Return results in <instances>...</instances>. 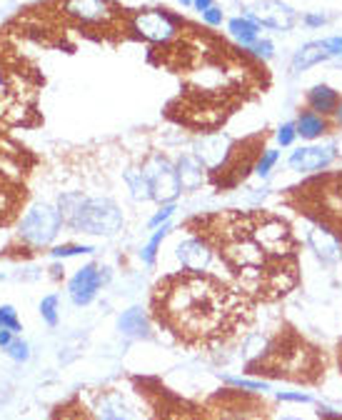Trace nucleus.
<instances>
[{"label":"nucleus","mask_w":342,"mask_h":420,"mask_svg":"<svg viewBox=\"0 0 342 420\" xmlns=\"http://www.w3.org/2000/svg\"><path fill=\"white\" fill-rule=\"evenodd\" d=\"M280 420H300V418H290V415H287V418H280Z\"/></svg>","instance_id":"nucleus-44"},{"label":"nucleus","mask_w":342,"mask_h":420,"mask_svg":"<svg viewBox=\"0 0 342 420\" xmlns=\"http://www.w3.org/2000/svg\"><path fill=\"white\" fill-rule=\"evenodd\" d=\"M250 16L255 18L257 23H262V26L272 28V31H280V33L290 31L297 21L295 11H292L290 6H285V3H280V0H260L250 11Z\"/></svg>","instance_id":"nucleus-10"},{"label":"nucleus","mask_w":342,"mask_h":420,"mask_svg":"<svg viewBox=\"0 0 342 420\" xmlns=\"http://www.w3.org/2000/svg\"><path fill=\"white\" fill-rule=\"evenodd\" d=\"M252 53H255L257 58H262V61H267V58H272V43L270 41H257L255 46L250 48Z\"/></svg>","instance_id":"nucleus-31"},{"label":"nucleus","mask_w":342,"mask_h":420,"mask_svg":"<svg viewBox=\"0 0 342 420\" xmlns=\"http://www.w3.org/2000/svg\"><path fill=\"white\" fill-rule=\"evenodd\" d=\"M295 135H297L295 123H285L280 130H277V140H280V145H290L292 140H295Z\"/></svg>","instance_id":"nucleus-29"},{"label":"nucleus","mask_w":342,"mask_h":420,"mask_svg":"<svg viewBox=\"0 0 342 420\" xmlns=\"http://www.w3.org/2000/svg\"><path fill=\"white\" fill-rule=\"evenodd\" d=\"M168 233H170V226L165 223L163 228H158V231H155V236L148 241V246H145L143 251H140V258H143L145 266H153V263H155V256H158V248L163 246V241L168 238Z\"/></svg>","instance_id":"nucleus-21"},{"label":"nucleus","mask_w":342,"mask_h":420,"mask_svg":"<svg viewBox=\"0 0 342 420\" xmlns=\"http://www.w3.org/2000/svg\"><path fill=\"white\" fill-rule=\"evenodd\" d=\"M128 183H130V190H133V198L135 200H153V198H150L148 178H145L143 170H130V173H128Z\"/></svg>","instance_id":"nucleus-22"},{"label":"nucleus","mask_w":342,"mask_h":420,"mask_svg":"<svg viewBox=\"0 0 342 420\" xmlns=\"http://www.w3.org/2000/svg\"><path fill=\"white\" fill-rule=\"evenodd\" d=\"M107 278H110L107 268H97V266H92V263L82 266L80 271L70 278V283H68L70 300L80 308L87 305V303H92L97 295V290H100V285L102 283H107Z\"/></svg>","instance_id":"nucleus-7"},{"label":"nucleus","mask_w":342,"mask_h":420,"mask_svg":"<svg viewBox=\"0 0 342 420\" xmlns=\"http://www.w3.org/2000/svg\"><path fill=\"white\" fill-rule=\"evenodd\" d=\"M82 253H92L90 246H58L50 251L53 258H73V256H82Z\"/></svg>","instance_id":"nucleus-27"},{"label":"nucleus","mask_w":342,"mask_h":420,"mask_svg":"<svg viewBox=\"0 0 342 420\" xmlns=\"http://www.w3.org/2000/svg\"><path fill=\"white\" fill-rule=\"evenodd\" d=\"M63 216L60 208H53L48 203H38L28 210L23 216L18 233H21V241L31 248H46L55 241V236L63 228Z\"/></svg>","instance_id":"nucleus-5"},{"label":"nucleus","mask_w":342,"mask_h":420,"mask_svg":"<svg viewBox=\"0 0 342 420\" xmlns=\"http://www.w3.org/2000/svg\"><path fill=\"white\" fill-rule=\"evenodd\" d=\"M63 11L85 26H102L115 18V8L110 6V0H65Z\"/></svg>","instance_id":"nucleus-9"},{"label":"nucleus","mask_w":342,"mask_h":420,"mask_svg":"<svg viewBox=\"0 0 342 420\" xmlns=\"http://www.w3.org/2000/svg\"><path fill=\"white\" fill-rule=\"evenodd\" d=\"M13 335H16V333H11V330H0V348L6 350L8 345H11L13 340H16V338H13Z\"/></svg>","instance_id":"nucleus-35"},{"label":"nucleus","mask_w":342,"mask_h":420,"mask_svg":"<svg viewBox=\"0 0 342 420\" xmlns=\"http://www.w3.org/2000/svg\"><path fill=\"white\" fill-rule=\"evenodd\" d=\"M252 373H265L272 378L295 380V383H315L325 370V360L320 358L317 348L307 345L300 335L285 333L275 343L265 345L260 358L250 363Z\"/></svg>","instance_id":"nucleus-2"},{"label":"nucleus","mask_w":342,"mask_h":420,"mask_svg":"<svg viewBox=\"0 0 342 420\" xmlns=\"http://www.w3.org/2000/svg\"><path fill=\"white\" fill-rule=\"evenodd\" d=\"M228 383L233 388H242V390H267V383L262 380H247V378H228Z\"/></svg>","instance_id":"nucleus-28"},{"label":"nucleus","mask_w":342,"mask_h":420,"mask_svg":"<svg viewBox=\"0 0 342 420\" xmlns=\"http://www.w3.org/2000/svg\"><path fill=\"white\" fill-rule=\"evenodd\" d=\"M320 418H325V420H342V415L340 413H332L330 408H322L320 410Z\"/></svg>","instance_id":"nucleus-37"},{"label":"nucleus","mask_w":342,"mask_h":420,"mask_svg":"<svg viewBox=\"0 0 342 420\" xmlns=\"http://www.w3.org/2000/svg\"><path fill=\"white\" fill-rule=\"evenodd\" d=\"M145 178L150 185V198L158 200V203H173L178 198L180 188V178L178 170L173 163H168L165 158H153L148 160V165L143 168Z\"/></svg>","instance_id":"nucleus-6"},{"label":"nucleus","mask_w":342,"mask_h":420,"mask_svg":"<svg viewBox=\"0 0 342 420\" xmlns=\"http://www.w3.org/2000/svg\"><path fill=\"white\" fill-rule=\"evenodd\" d=\"M307 243L322 263H335L340 258V241L327 226H315L307 231Z\"/></svg>","instance_id":"nucleus-14"},{"label":"nucleus","mask_w":342,"mask_h":420,"mask_svg":"<svg viewBox=\"0 0 342 420\" xmlns=\"http://www.w3.org/2000/svg\"><path fill=\"white\" fill-rule=\"evenodd\" d=\"M307 105H310L312 113L330 115V113H335L337 105H340V95H337L330 85H315L307 93Z\"/></svg>","instance_id":"nucleus-17"},{"label":"nucleus","mask_w":342,"mask_h":420,"mask_svg":"<svg viewBox=\"0 0 342 420\" xmlns=\"http://www.w3.org/2000/svg\"><path fill=\"white\" fill-rule=\"evenodd\" d=\"M6 95V78H3V70H0V100Z\"/></svg>","instance_id":"nucleus-39"},{"label":"nucleus","mask_w":342,"mask_h":420,"mask_svg":"<svg viewBox=\"0 0 342 420\" xmlns=\"http://www.w3.org/2000/svg\"><path fill=\"white\" fill-rule=\"evenodd\" d=\"M335 115H337V123H340V125H342V103H340V105H337V110H335Z\"/></svg>","instance_id":"nucleus-41"},{"label":"nucleus","mask_w":342,"mask_h":420,"mask_svg":"<svg viewBox=\"0 0 342 420\" xmlns=\"http://www.w3.org/2000/svg\"><path fill=\"white\" fill-rule=\"evenodd\" d=\"M203 18H205V23H208V26H220V23H223V11H220L218 6H213V8H208V11L203 13Z\"/></svg>","instance_id":"nucleus-32"},{"label":"nucleus","mask_w":342,"mask_h":420,"mask_svg":"<svg viewBox=\"0 0 342 420\" xmlns=\"http://www.w3.org/2000/svg\"><path fill=\"white\" fill-rule=\"evenodd\" d=\"M118 325H120V330H123V335H128V338H148L150 323H148V315L143 313V308H130V310H125L123 315H120Z\"/></svg>","instance_id":"nucleus-18"},{"label":"nucleus","mask_w":342,"mask_h":420,"mask_svg":"<svg viewBox=\"0 0 342 420\" xmlns=\"http://www.w3.org/2000/svg\"><path fill=\"white\" fill-rule=\"evenodd\" d=\"M133 31L150 43H168L175 36V21L163 11H143L133 18Z\"/></svg>","instance_id":"nucleus-8"},{"label":"nucleus","mask_w":342,"mask_h":420,"mask_svg":"<svg viewBox=\"0 0 342 420\" xmlns=\"http://www.w3.org/2000/svg\"><path fill=\"white\" fill-rule=\"evenodd\" d=\"M6 353H8V358H13L16 363H26V360L31 358V345H28L26 340L16 338V340H13V343L6 348Z\"/></svg>","instance_id":"nucleus-25"},{"label":"nucleus","mask_w":342,"mask_h":420,"mask_svg":"<svg viewBox=\"0 0 342 420\" xmlns=\"http://www.w3.org/2000/svg\"><path fill=\"white\" fill-rule=\"evenodd\" d=\"M330 58V51H327L325 41H315V43H307L302 46L300 51L292 56V73H302L307 68L317 65V63L327 61Z\"/></svg>","instance_id":"nucleus-16"},{"label":"nucleus","mask_w":342,"mask_h":420,"mask_svg":"<svg viewBox=\"0 0 342 420\" xmlns=\"http://www.w3.org/2000/svg\"><path fill=\"white\" fill-rule=\"evenodd\" d=\"M95 415L97 420H143V415L118 393H102L95 403Z\"/></svg>","instance_id":"nucleus-13"},{"label":"nucleus","mask_w":342,"mask_h":420,"mask_svg":"<svg viewBox=\"0 0 342 420\" xmlns=\"http://www.w3.org/2000/svg\"><path fill=\"white\" fill-rule=\"evenodd\" d=\"M0 330H11V333H21L23 325L18 320V310L13 305H0Z\"/></svg>","instance_id":"nucleus-23"},{"label":"nucleus","mask_w":342,"mask_h":420,"mask_svg":"<svg viewBox=\"0 0 342 420\" xmlns=\"http://www.w3.org/2000/svg\"><path fill=\"white\" fill-rule=\"evenodd\" d=\"M180 178V188L183 190H195L203 185L205 180V163L200 158H193V155H183L175 165Z\"/></svg>","instance_id":"nucleus-15"},{"label":"nucleus","mask_w":342,"mask_h":420,"mask_svg":"<svg viewBox=\"0 0 342 420\" xmlns=\"http://www.w3.org/2000/svg\"><path fill=\"white\" fill-rule=\"evenodd\" d=\"M280 400H292V403H310V395H302V393H280L277 395Z\"/></svg>","instance_id":"nucleus-34"},{"label":"nucleus","mask_w":342,"mask_h":420,"mask_svg":"<svg viewBox=\"0 0 342 420\" xmlns=\"http://www.w3.org/2000/svg\"><path fill=\"white\" fill-rule=\"evenodd\" d=\"M327 51H330V58H342V38H330L325 41Z\"/></svg>","instance_id":"nucleus-33"},{"label":"nucleus","mask_w":342,"mask_h":420,"mask_svg":"<svg viewBox=\"0 0 342 420\" xmlns=\"http://www.w3.org/2000/svg\"><path fill=\"white\" fill-rule=\"evenodd\" d=\"M337 150L332 145H310V148H297L295 153L290 155V168L300 170V173H312V170H322L335 160Z\"/></svg>","instance_id":"nucleus-12"},{"label":"nucleus","mask_w":342,"mask_h":420,"mask_svg":"<svg viewBox=\"0 0 342 420\" xmlns=\"http://www.w3.org/2000/svg\"><path fill=\"white\" fill-rule=\"evenodd\" d=\"M228 31H230V36L235 38L242 48H252L260 41V38H257V23L250 21V18H233V21L228 23Z\"/></svg>","instance_id":"nucleus-19"},{"label":"nucleus","mask_w":342,"mask_h":420,"mask_svg":"<svg viewBox=\"0 0 342 420\" xmlns=\"http://www.w3.org/2000/svg\"><path fill=\"white\" fill-rule=\"evenodd\" d=\"M193 6L198 8L200 13H205L208 8H213V0H193Z\"/></svg>","instance_id":"nucleus-38"},{"label":"nucleus","mask_w":342,"mask_h":420,"mask_svg":"<svg viewBox=\"0 0 342 420\" xmlns=\"http://www.w3.org/2000/svg\"><path fill=\"white\" fill-rule=\"evenodd\" d=\"M178 261L183 263L185 271L205 273L213 261V248L205 238H188L178 246Z\"/></svg>","instance_id":"nucleus-11"},{"label":"nucleus","mask_w":342,"mask_h":420,"mask_svg":"<svg viewBox=\"0 0 342 420\" xmlns=\"http://www.w3.org/2000/svg\"><path fill=\"white\" fill-rule=\"evenodd\" d=\"M3 210H6V190L0 188V213H3Z\"/></svg>","instance_id":"nucleus-40"},{"label":"nucleus","mask_w":342,"mask_h":420,"mask_svg":"<svg viewBox=\"0 0 342 420\" xmlns=\"http://www.w3.org/2000/svg\"><path fill=\"white\" fill-rule=\"evenodd\" d=\"M340 368H342V343H340Z\"/></svg>","instance_id":"nucleus-43"},{"label":"nucleus","mask_w":342,"mask_h":420,"mask_svg":"<svg viewBox=\"0 0 342 420\" xmlns=\"http://www.w3.org/2000/svg\"><path fill=\"white\" fill-rule=\"evenodd\" d=\"M305 23L312 28H320L322 23H325V16H305Z\"/></svg>","instance_id":"nucleus-36"},{"label":"nucleus","mask_w":342,"mask_h":420,"mask_svg":"<svg viewBox=\"0 0 342 420\" xmlns=\"http://www.w3.org/2000/svg\"><path fill=\"white\" fill-rule=\"evenodd\" d=\"M178 3H183V6H190V3H193V0H178Z\"/></svg>","instance_id":"nucleus-42"},{"label":"nucleus","mask_w":342,"mask_h":420,"mask_svg":"<svg viewBox=\"0 0 342 420\" xmlns=\"http://www.w3.org/2000/svg\"><path fill=\"white\" fill-rule=\"evenodd\" d=\"M295 125H297V135H300V138H305V140L320 138V135L327 130V125H325V120H322V115L312 113V110L302 113L300 118H297Z\"/></svg>","instance_id":"nucleus-20"},{"label":"nucleus","mask_w":342,"mask_h":420,"mask_svg":"<svg viewBox=\"0 0 342 420\" xmlns=\"http://www.w3.org/2000/svg\"><path fill=\"white\" fill-rule=\"evenodd\" d=\"M277 163V150H265V153L260 155V160H257L255 165V173L260 175V178H267L272 170V165Z\"/></svg>","instance_id":"nucleus-26"},{"label":"nucleus","mask_w":342,"mask_h":420,"mask_svg":"<svg viewBox=\"0 0 342 420\" xmlns=\"http://www.w3.org/2000/svg\"><path fill=\"white\" fill-rule=\"evenodd\" d=\"M160 323H165L185 343H210L235 333L250 320L245 295L205 273L185 271L155 288L153 298Z\"/></svg>","instance_id":"nucleus-1"},{"label":"nucleus","mask_w":342,"mask_h":420,"mask_svg":"<svg viewBox=\"0 0 342 420\" xmlns=\"http://www.w3.org/2000/svg\"><path fill=\"white\" fill-rule=\"evenodd\" d=\"M41 315L50 328L58 325V295H46L41 300Z\"/></svg>","instance_id":"nucleus-24"},{"label":"nucleus","mask_w":342,"mask_h":420,"mask_svg":"<svg viewBox=\"0 0 342 420\" xmlns=\"http://www.w3.org/2000/svg\"><path fill=\"white\" fill-rule=\"evenodd\" d=\"M250 238L262 248L267 258L282 261L292 253L295 241H292L290 226L282 218L272 216V213H255L250 216Z\"/></svg>","instance_id":"nucleus-4"},{"label":"nucleus","mask_w":342,"mask_h":420,"mask_svg":"<svg viewBox=\"0 0 342 420\" xmlns=\"http://www.w3.org/2000/svg\"><path fill=\"white\" fill-rule=\"evenodd\" d=\"M175 213V205L173 203H165L163 205V210H160L158 216L153 218V221H150V228H160V226H165V223H168V218L173 216Z\"/></svg>","instance_id":"nucleus-30"},{"label":"nucleus","mask_w":342,"mask_h":420,"mask_svg":"<svg viewBox=\"0 0 342 420\" xmlns=\"http://www.w3.org/2000/svg\"><path fill=\"white\" fill-rule=\"evenodd\" d=\"M60 216L73 231L90 236H115L123 228V213L107 198H82L68 193L60 198Z\"/></svg>","instance_id":"nucleus-3"}]
</instances>
